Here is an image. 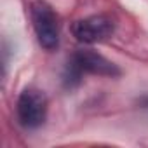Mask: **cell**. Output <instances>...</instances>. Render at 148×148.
<instances>
[{"mask_svg": "<svg viewBox=\"0 0 148 148\" xmlns=\"http://www.w3.org/2000/svg\"><path fill=\"white\" fill-rule=\"evenodd\" d=\"M113 32H115V21L105 14H96V16L79 19L71 26L73 37L80 44H87V45L110 38Z\"/></svg>", "mask_w": 148, "mask_h": 148, "instance_id": "3", "label": "cell"}, {"mask_svg": "<svg viewBox=\"0 0 148 148\" xmlns=\"http://www.w3.org/2000/svg\"><path fill=\"white\" fill-rule=\"evenodd\" d=\"M82 75H99V77H119L120 70L115 63L94 51H77L68 61Z\"/></svg>", "mask_w": 148, "mask_h": 148, "instance_id": "4", "label": "cell"}, {"mask_svg": "<svg viewBox=\"0 0 148 148\" xmlns=\"http://www.w3.org/2000/svg\"><path fill=\"white\" fill-rule=\"evenodd\" d=\"M138 105L143 108V110H146L148 112V94H145V96H141L139 99H138Z\"/></svg>", "mask_w": 148, "mask_h": 148, "instance_id": "5", "label": "cell"}, {"mask_svg": "<svg viewBox=\"0 0 148 148\" xmlns=\"http://www.w3.org/2000/svg\"><path fill=\"white\" fill-rule=\"evenodd\" d=\"M30 18L37 40L42 49L52 52L59 47V19L45 0H33L30 4Z\"/></svg>", "mask_w": 148, "mask_h": 148, "instance_id": "1", "label": "cell"}, {"mask_svg": "<svg viewBox=\"0 0 148 148\" xmlns=\"http://www.w3.org/2000/svg\"><path fill=\"white\" fill-rule=\"evenodd\" d=\"M18 122L25 129H38L47 119V98L40 89L26 87L16 103Z\"/></svg>", "mask_w": 148, "mask_h": 148, "instance_id": "2", "label": "cell"}]
</instances>
